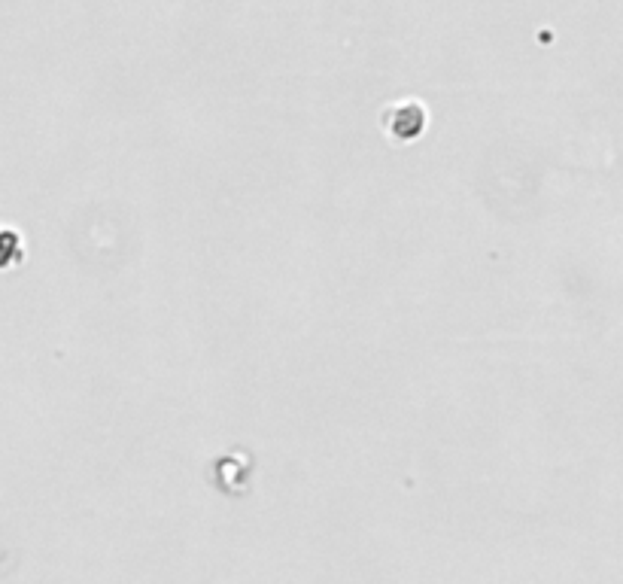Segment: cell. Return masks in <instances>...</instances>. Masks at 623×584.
<instances>
[{
    "instance_id": "obj_1",
    "label": "cell",
    "mask_w": 623,
    "mask_h": 584,
    "mask_svg": "<svg viewBox=\"0 0 623 584\" xmlns=\"http://www.w3.org/2000/svg\"><path fill=\"white\" fill-rule=\"evenodd\" d=\"M423 125H426V113L414 101L396 104V107H389V113H383V128L393 134L396 140H414V137H420Z\"/></svg>"
},
{
    "instance_id": "obj_2",
    "label": "cell",
    "mask_w": 623,
    "mask_h": 584,
    "mask_svg": "<svg viewBox=\"0 0 623 584\" xmlns=\"http://www.w3.org/2000/svg\"><path fill=\"white\" fill-rule=\"evenodd\" d=\"M19 259H22V241H19V235L0 229V271L16 265Z\"/></svg>"
}]
</instances>
